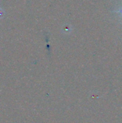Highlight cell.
<instances>
[{
  "mask_svg": "<svg viewBox=\"0 0 122 123\" xmlns=\"http://www.w3.org/2000/svg\"><path fill=\"white\" fill-rule=\"evenodd\" d=\"M121 13H122V10H121Z\"/></svg>",
  "mask_w": 122,
  "mask_h": 123,
  "instance_id": "6da1fadb",
  "label": "cell"
}]
</instances>
